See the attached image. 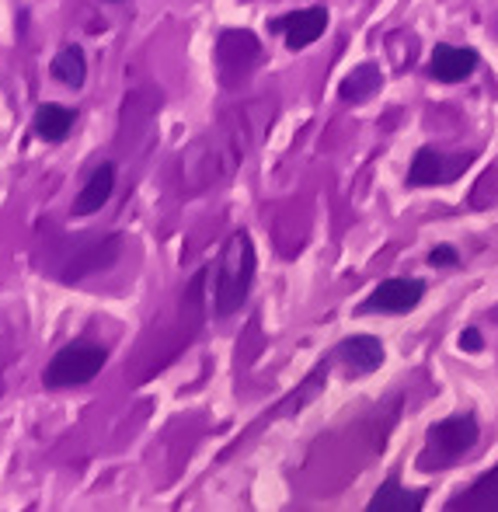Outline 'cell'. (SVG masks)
I'll use <instances>...</instances> for the list:
<instances>
[{"mask_svg": "<svg viewBox=\"0 0 498 512\" xmlns=\"http://www.w3.org/2000/svg\"><path fill=\"white\" fill-rule=\"evenodd\" d=\"M446 509L453 512H498V464L492 471H485L471 488H464L460 495H453L446 502Z\"/></svg>", "mask_w": 498, "mask_h": 512, "instance_id": "16", "label": "cell"}, {"mask_svg": "<svg viewBox=\"0 0 498 512\" xmlns=\"http://www.w3.org/2000/svg\"><path fill=\"white\" fill-rule=\"evenodd\" d=\"M460 349H464V352H481V349H485V342H481V331L467 328L464 335H460Z\"/></svg>", "mask_w": 498, "mask_h": 512, "instance_id": "19", "label": "cell"}, {"mask_svg": "<svg viewBox=\"0 0 498 512\" xmlns=\"http://www.w3.org/2000/svg\"><path fill=\"white\" fill-rule=\"evenodd\" d=\"M380 88H384V70H380V63H359V67H352L349 74L342 77V88H338V98H342L345 105H366L370 98L380 95Z\"/></svg>", "mask_w": 498, "mask_h": 512, "instance_id": "13", "label": "cell"}, {"mask_svg": "<svg viewBox=\"0 0 498 512\" xmlns=\"http://www.w3.org/2000/svg\"><path fill=\"white\" fill-rule=\"evenodd\" d=\"M112 192H115V164H98L95 171H91V178L84 182V189L77 192V199H74V209L70 213L81 220V216H95L101 206L112 199Z\"/></svg>", "mask_w": 498, "mask_h": 512, "instance_id": "14", "label": "cell"}, {"mask_svg": "<svg viewBox=\"0 0 498 512\" xmlns=\"http://www.w3.org/2000/svg\"><path fill=\"white\" fill-rule=\"evenodd\" d=\"M49 74H53V81H60L63 88L77 91L84 88V81H88V60H84V49L77 46H63L60 53L53 56V63H49Z\"/></svg>", "mask_w": 498, "mask_h": 512, "instance_id": "17", "label": "cell"}, {"mask_svg": "<svg viewBox=\"0 0 498 512\" xmlns=\"http://www.w3.org/2000/svg\"><path fill=\"white\" fill-rule=\"evenodd\" d=\"M481 425L474 418V411H460V415L439 418L425 429V446L418 453L415 467L422 474H436V471H450L457 467L467 453L478 446Z\"/></svg>", "mask_w": 498, "mask_h": 512, "instance_id": "3", "label": "cell"}, {"mask_svg": "<svg viewBox=\"0 0 498 512\" xmlns=\"http://www.w3.org/2000/svg\"><path fill=\"white\" fill-rule=\"evenodd\" d=\"M272 35H283L286 49L290 53H300V49L314 46L324 32H328V7L314 4V7H300V11L279 14V18L269 21Z\"/></svg>", "mask_w": 498, "mask_h": 512, "instance_id": "8", "label": "cell"}, {"mask_svg": "<svg viewBox=\"0 0 498 512\" xmlns=\"http://www.w3.org/2000/svg\"><path fill=\"white\" fill-rule=\"evenodd\" d=\"M255 269H258L255 241H251L248 230H234L223 241L220 258H216V269H213V283H209V304H213V314L220 321L234 317L237 310L248 304Z\"/></svg>", "mask_w": 498, "mask_h": 512, "instance_id": "2", "label": "cell"}, {"mask_svg": "<svg viewBox=\"0 0 498 512\" xmlns=\"http://www.w3.org/2000/svg\"><path fill=\"white\" fill-rule=\"evenodd\" d=\"M429 265L432 269H453V265H460V255L453 244H436V248L429 251Z\"/></svg>", "mask_w": 498, "mask_h": 512, "instance_id": "18", "label": "cell"}, {"mask_svg": "<svg viewBox=\"0 0 498 512\" xmlns=\"http://www.w3.org/2000/svg\"><path fill=\"white\" fill-rule=\"evenodd\" d=\"M425 300V283L411 276H394L384 279L380 286H373V293L363 300L352 314L366 317V314H408Z\"/></svg>", "mask_w": 498, "mask_h": 512, "instance_id": "7", "label": "cell"}, {"mask_svg": "<svg viewBox=\"0 0 498 512\" xmlns=\"http://www.w3.org/2000/svg\"><path fill=\"white\" fill-rule=\"evenodd\" d=\"M112 4H119V0H112Z\"/></svg>", "mask_w": 498, "mask_h": 512, "instance_id": "20", "label": "cell"}, {"mask_svg": "<svg viewBox=\"0 0 498 512\" xmlns=\"http://www.w3.org/2000/svg\"><path fill=\"white\" fill-rule=\"evenodd\" d=\"M474 164V150L467 154H446L436 147H418L408 168L411 189H432V185H453Z\"/></svg>", "mask_w": 498, "mask_h": 512, "instance_id": "6", "label": "cell"}, {"mask_svg": "<svg viewBox=\"0 0 498 512\" xmlns=\"http://www.w3.org/2000/svg\"><path fill=\"white\" fill-rule=\"evenodd\" d=\"M425 499H429L425 488H404L398 474H391V478L373 492L366 509L370 512H418L425 506Z\"/></svg>", "mask_w": 498, "mask_h": 512, "instance_id": "12", "label": "cell"}, {"mask_svg": "<svg viewBox=\"0 0 498 512\" xmlns=\"http://www.w3.org/2000/svg\"><path fill=\"white\" fill-rule=\"evenodd\" d=\"M276 119V102L251 98V102L227 108L209 129H202L196 140L178 154V182L189 196H202L213 185L227 182L248 154L258 147Z\"/></svg>", "mask_w": 498, "mask_h": 512, "instance_id": "1", "label": "cell"}, {"mask_svg": "<svg viewBox=\"0 0 498 512\" xmlns=\"http://www.w3.org/2000/svg\"><path fill=\"white\" fill-rule=\"evenodd\" d=\"M119 255H122V234L101 237V241H95L91 248L77 251L70 269L63 272V283H77V279H84V276H95V272L108 269Z\"/></svg>", "mask_w": 498, "mask_h": 512, "instance_id": "11", "label": "cell"}, {"mask_svg": "<svg viewBox=\"0 0 498 512\" xmlns=\"http://www.w3.org/2000/svg\"><path fill=\"white\" fill-rule=\"evenodd\" d=\"M108 349L95 342H74L63 345L42 370V387L46 391H67V387H84L105 370Z\"/></svg>", "mask_w": 498, "mask_h": 512, "instance_id": "4", "label": "cell"}, {"mask_svg": "<svg viewBox=\"0 0 498 512\" xmlns=\"http://www.w3.org/2000/svg\"><path fill=\"white\" fill-rule=\"evenodd\" d=\"M331 359H338L349 377H370V373H377L384 366L387 349L377 335H349L335 345Z\"/></svg>", "mask_w": 498, "mask_h": 512, "instance_id": "9", "label": "cell"}, {"mask_svg": "<svg viewBox=\"0 0 498 512\" xmlns=\"http://www.w3.org/2000/svg\"><path fill=\"white\" fill-rule=\"evenodd\" d=\"M481 53L471 46H436L429 56V77L439 84H460L478 70Z\"/></svg>", "mask_w": 498, "mask_h": 512, "instance_id": "10", "label": "cell"}, {"mask_svg": "<svg viewBox=\"0 0 498 512\" xmlns=\"http://www.w3.org/2000/svg\"><path fill=\"white\" fill-rule=\"evenodd\" d=\"M77 126V112L60 102H42L32 115V129L39 140L46 143H63Z\"/></svg>", "mask_w": 498, "mask_h": 512, "instance_id": "15", "label": "cell"}, {"mask_svg": "<svg viewBox=\"0 0 498 512\" xmlns=\"http://www.w3.org/2000/svg\"><path fill=\"white\" fill-rule=\"evenodd\" d=\"M262 67V39L248 28H227L216 39V70L227 88L248 81L255 70Z\"/></svg>", "mask_w": 498, "mask_h": 512, "instance_id": "5", "label": "cell"}]
</instances>
